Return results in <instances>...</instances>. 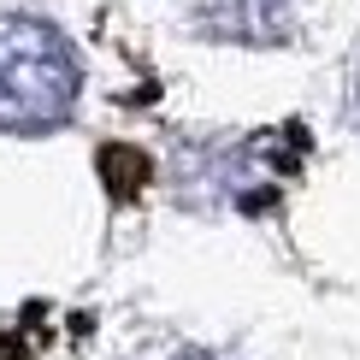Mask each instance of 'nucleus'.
<instances>
[{"label": "nucleus", "instance_id": "obj_1", "mask_svg": "<svg viewBox=\"0 0 360 360\" xmlns=\"http://www.w3.org/2000/svg\"><path fill=\"white\" fill-rule=\"evenodd\" d=\"M77 107V53L41 18H0V130H36L65 124Z\"/></svg>", "mask_w": 360, "mask_h": 360}, {"label": "nucleus", "instance_id": "obj_2", "mask_svg": "<svg viewBox=\"0 0 360 360\" xmlns=\"http://www.w3.org/2000/svg\"><path fill=\"white\" fill-rule=\"evenodd\" d=\"M219 30H224V36H243V41L272 48V41L290 36V0H231Z\"/></svg>", "mask_w": 360, "mask_h": 360}, {"label": "nucleus", "instance_id": "obj_3", "mask_svg": "<svg viewBox=\"0 0 360 360\" xmlns=\"http://www.w3.org/2000/svg\"><path fill=\"white\" fill-rule=\"evenodd\" d=\"M177 360H219V354H177Z\"/></svg>", "mask_w": 360, "mask_h": 360}]
</instances>
